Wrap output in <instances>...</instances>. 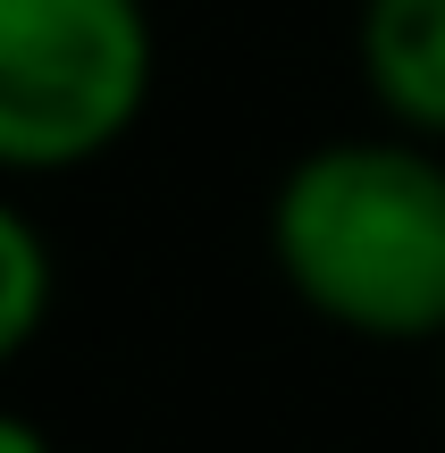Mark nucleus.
I'll return each instance as SVG.
<instances>
[{"mask_svg":"<svg viewBox=\"0 0 445 453\" xmlns=\"http://www.w3.org/2000/svg\"><path fill=\"white\" fill-rule=\"evenodd\" d=\"M160 42L143 0H0V177L93 168L143 127Z\"/></svg>","mask_w":445,"mask_h":453,"instance_id":"nucleus-2","label":"nucleus"},{"mask_svg":"<svg viewBox=\"0 0 445 453\" xmlns=\"http://www.w3.org/2000/svg\"><path fill=\"white\" fill-rule=\"evenodd\" d=\"M50 311H59V252L26 202L0 194V370L34 353Z\"/></svg>","mask_w":445,"mask_h":453,"instance_id":"nucleus-4","label":"nucleus"},{"mask_svg":"<svg viewBox=\"0 0 445 453\" xmlns=\"http://www.w3.org/2000/svg\"><path fill=\"white\" fill-rule=\"evenodd\" d=\"M269 269L353 344H445V143L370 127L295 151L269 185Z\"/></svg>","mask_w":445,"mask_h":453,"instance_id":"nucleus-1","label":"nucleus"},{"mask_svg":"<svg viewBox=\"0 0 445 453\" xmlns=\"http://www.w3.org/2000/svg\"><path fill=\"white\" fill-rule=\"evenodd\" d=\"M353 67L379 127L445 143V0H362Z\"/></svg>","mask_w":445,"mask_h":453,"instance_id":"nucleus-3","label":"nucleus"},{"mask_svg":"<svg viewBox=\"0 0 445 453\" xmlns=\"http://www.w3.org/2000/svg\"><path fill=\"white\" fill-rule=\"evenodd\" d=\"M0 453H59V445H50V428L34 420V411L0 403Z\"/></svg>","mask_w":445,"mask_h":453,"instance_id":"nucleus-5","label":"nucleus"}]
</instances>
